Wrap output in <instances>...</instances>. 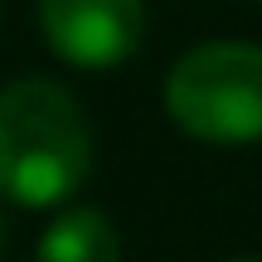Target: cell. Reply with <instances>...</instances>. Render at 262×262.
Listing matches in <instances>:
<instances>
[{
    "label": "cell",
    "instance_id": "cell-1",
    "mask_svg": "<svg viewBox=\"0 0 262 262\" xmlns=\"http://www.w3.org/2000/svg\"><path fill=\"white\" fill-rule=\"evenodd\" d=\"M93 170V126L68 88L15 78L0 88V194L25 209H54Z\"/></svg>",
    "mask_w": 262,
    "mask_h": 262
},
{
    "label": "cell",
    "instance_id": "cell-2",
    "mask_svg": "<svg viewBox=\"0 0 262 262\" xmlns=\"http://www.w3.org/2000/svg\"><path fill=\"white\" fill-rule=\"evenodd\" d=\"M165 112L185 136L209 146L262 141V49L214 39L180 54L165 73Z\"/></svg>",
    "mask_w": 262,
    "mask_h": 262
},
{
    "label": "cell",
    "instance_id": "cell-3",
    "mask_svg": "<svg viewBox=\"0 0 262 262\" xmlns=\"http://www.w3.org/2000/svg\"><path fill=\"white\" fill-rule=\"evenodd\" d=\"M39 29L63 63L102 73L136 54L146 34V5L141 0H39Z\"/></svg>",
    "mask_w": 262,
    "mask_h": 262
},
{
    "label": "cell",
    "instance_id": "cell-4",
    "mask_svg": "<svg viewBox=\"0 0 262 262\" xmlns=\"http://www.w3.org/2000/svg\"><path fill=\"white\" fill-rule=\"evenodd\" d=\"M34 262H122V238L102 209H68L39 233Z\"/></svg>",
    "mask_w": 262,
    "mask_h": 262
},
{
    "label": "cell",
    "instance_id": "cell-5",
    "mask_svg": "<svg viewBox=\"0 0 262 262\" xmlns=\"http://www.w3.org/2000/svg\"><path fill=\"white\" fill-rule=\"evenodd\" d=\"M0 248H5V214H0Z\"/></svg>",
    "mask_w": 262,
    "mask_h": 262
},
{
    "label": "cell",
    "instance_id": "cell-6",
    "mask_svg": "<svg viewBox=\"0 0 262 262\" xmlns=\"http://www.w3.org/2000/svg\"><path fill=\"white\" fill-rule=\"evenodd\" d=\"M228 262H262V257H228Z\"/></svg>",
    "mask_w": 262,
    "mask_h": 262
}]
</instances>
